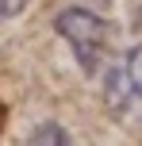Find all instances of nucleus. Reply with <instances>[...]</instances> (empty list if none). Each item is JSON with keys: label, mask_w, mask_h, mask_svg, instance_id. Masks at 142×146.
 Masks as SVG:
<instances>
[{"label": "nucleus", "mask_w": 142, "mask_h": 146, "mask_svg": "<svg viewBox=\"0 0 142 146\" xmlns=\"http://www.w3.org/2000/svg\"><path fill=\"white\" fill-rule=\"evenodd\" d=\"M54 27L73 46V58H77V66L85 73H100L112 62V27H108V19L100 12L81 8V4L65 8V12L54 19Z\"/></svg>", "instance_id": "f257e3e1"}, {"label": "nucleus", "mask_w": 142, "mask_h": 146, "mask_svg": "<svg viewBox=\"0 0 142 146\" xmlns=\"http://www.w3.org/2000/svg\"><path fill=\"white\" fill-rule=\"evenodd\" d=\"M104 104L119 123L142 127V46L119 58L104 73Z\"/></svg>", "instance_id": "f03ea898"}, {"label": "nucleus", "mask_w": 142, "mask_h": 146, "mask_svg": "<svg viewBox=\"0 0 142 146\" xmlns=\"http://www.w3.org/2000/svg\"><path fill=\"white\" fill-rule=\"evenodd\" d=\"M31 146H73V139H69L58 123H42L35 135H31Z\"/></svg>", "instance_id": "7ed1b4c3"}, {"label": "nucleus", "mask_w": 142, "mask_h": 146, "mask_svg": "<svg viewBox=\"0 0 142 146\" xmlns=\"http://www.w3.org/2000/svg\"><path fill=\"white\" fill-rule=\"evenodd\" d=\"M27 0H0V19H12L15 12H23Z\"/></svg>", "instance_id": "20e7f679"}]
</instances>
